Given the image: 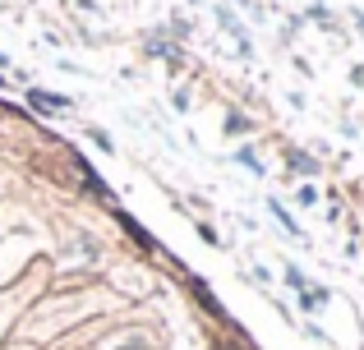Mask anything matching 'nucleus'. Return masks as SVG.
Returning a JSON list of instances; mask_svg holds the SVG:
<instances>
[{
    "mask_svg": "<svg viewBox=\"0 0 364 350\" xmlns=\"http://www.w3.org/2000/svg\"><path fill=\"white\" fill-rule=\"evenodd\" d=\"M286 162H291L295 171H314V162H309V157H300V153H286Z\"/></svg>",
    "mask_w": 364,
    "mask_h": 350,
    "instance_id": "obj_1",
    "label": "nucleus"
},
{
    "mask_svg": "<svg viewBox=\"0 0 364 350\" xmlns=\"http://www.w3.org/2000/svg\"><path fill=\"white\" fill-rule=\"evenodd\" d=\"M226 129H231V134H245L249 120H245V116H231V120H226Z\"/></svg>",
    "mask_w": 364,
    "mask_h": 350,
    "instance_id": "obj_2",
    "label": "nucleus"
},
{
    "mask_svg": "<svg viewBox=\"0 0 364 350\" xmlns=\"http://www.w3.org/2000/svg\"><path fill=\"white\" fill-rule=\"evenodd\" d=\"M120 350H143V341H129V346H120Z\"/></svg>",
    "mask_w": 364,
    "mask_h": 350,
    "instance_id": "obj_3",
    "label": "nucleus"
},
{
    "mask_svg": "<svg viewBox=\"0 0 364 350\" xmlns=\"http://www.w3.org/2000/svg\"><path fill=\"white\" fill-rule=\"evenodd\" d=\"M355 23H360V28H364V14H355Z\"/></svg>",
    "mask_w": 364,
    "mask_h": 350,
    "instance_id": "obj_4",
    "label": "nucleus"
},
{
    "mask_svg": "<svg viewBox=\"0 0 364 350\" xmlns=\"http://www.w3.org/2000/svg\"><path fill=\"white\" fill-rule=\"evenodd\" d=\"M222 350H235V346H222Z\"/></svg>",
    "mask_w": 364,
    "mask_h": 350,
    "instance_id": "obj_5",
    "label": "nucleus"
}]
</instances>
